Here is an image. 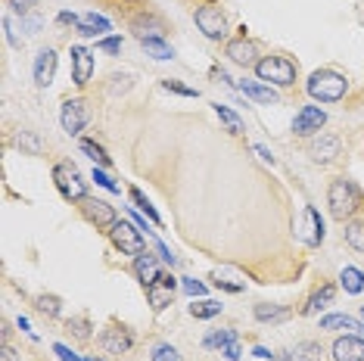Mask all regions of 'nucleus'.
Segmentation results:
<instances>
[{
	"label": "nucleus",
	"mask_w": 364,
	"mask_h": 361,
	"mask_svg": "<svg viewBox=\"0 0 364 361\" xmlns=\"http://www.w3.org/2000/svg\"><path fill=\"white\" fill-rule=\"evenodd\" d=\"M327 206H330V215H333L336 221L352 218L355 212L361 209V190L352 184L349 178H336L327 190Z\"/></svg>",
	"instance_id": "nucleus-1"
},
{
	"label": "nucleus",
	"mask_w": 364,
	"mask_h": 361,
	"mask_svg": "<svg viewBox=\"0 0 364 361\" xmlns=\"http://www.w3.org/2000/svg\"><path fill=\"white\" fill-rule=\"evenodd\" d=\"M346 90H349V81L339 75V72H333V69H321V72H314V75L309 78V94L314 97V100H321V103L343 100Z\"/></svg>",
	"instance_id": "nucleus-2"
},
{
	"label": "nucleus",
	"mask_w": 364,
	"mask_h": 361,
	"mask_svg": "<svg viewBox=\"0 0 364 361\" xmlns=\"http://www.w3.org/2000/svg\"><path fill=\"white\" fill-rule=\"evenodd\" d=\"M255 75L264 85H277V87H289L296 81V65L287 56H262L255 65Z\"/></svg>",
	"instance_id": "nucleus-3"
},
{
	"label": "nucleus",
	"mask_w": 364,
	"mask_h": 361,
	"mask_svg": "<svg viewBox=\"0 0 364 361\" xmlns=\"http://www.w3.org/2000/svg\"><path fill=\"white\" fill-rule=\"evenodd\" d=\"M109 240L112 246L122 252V256H144L146 246H144V237H140L137 225H128V221H115L109 227Z\"/></svg>",
	"instance_id": "nucleus-4"
},
{
	"label": "nucleus",
	"mask_w": 364,
	"mask_h": 361,
	"mask_svg": "<svg viewBox=\"0 0 364 361\" xmlns=\"http://www.w3.org/2000/svg\"><path fill=\"white\" fill-rule=\"evenodd\" d=\"M53 184H56V190H60L69 203L87 200V187H85V180H81L75 166H65V162H60V166L53 168Z\"/></svg>",
	"instance_id": "nucleus-5"
},
{
	"label": "nucleus",
	"mask_w": 364,
	"mask_h": 361,
	"mask_svg": "<svg viewBox=\"0 0 364 361\" xmlns=\"http://www.w3.org/2000/svg\"><path fill=\"white\" fill-rule=\"evenodd\" d=\"M193 19H196V28H200L209 41L228 38V19L218 6H200V10L193 13Z\"/></svg>",
	"instance_id": "nucleus-6"
},
{
	"label": "nucleus",
	"mask_w": 364,
	"mask_h": 361,
	"mask_svg": "<svg viewBox=\"0 0 364 361\" xmlns=\"http://www.w3.org/2000/svg\"><path fill=\"white\" fill-rule=\"evenodd\" d=\"M327 125V112L318 109V106H302L299 116L293 122V131L299 137H311V134H321V128Z\"/></svg>",
	"instance_id": "nucleus-7"
},
{
	"label": "nucleus",
	"mask_w": 364,
	"mask_h": 361,
	"mask_svg": "<svg viewBox=\"0 0 364 361\" xmlns=\"http://www.w3.org/2000/svg\"><path fill=\"white\" fill-rule=\"evenodd\" d=\"M87 119H90V109H87V103L81 100H65L63 103V112H60V122H63V131H69V134H78L81 128L87 125Z\"/></svg>",
	"instance_id": "nucleus-8"
},
{
	"label": "nucleus",
	"mask_w": 364,
	"mask_h": 361,
	"mask_svg": "<svg viewBox=\"0 0 364 361\" xmlns=\"http://www.w3.org/2000/svg\"><path fill=\"white\" fill-rule=\"evenodd\" d=\"M81 215H85L94 227H112L115 221H119V218H115V209L109 206V203L90 200V196H87V200H81Z\"/></svg>",
	"instance_id": "nucleus-9"
},
{
	"label": "nucleus",
	"mask_w": 364,
	"mask_h": 361,
	"mask_svg": "<svg viewBox=\"0 0 364 361\" xmlns=\"http://www.w3.org/2000/svg\"><path fill=\"white\" fill-rule=\"evenodd\" d=\"M175 277L171 274H162L156 284L146 286V299H150V308L153 311H162V308H168L171 306V299H175Z\"/></svg>",
	"instance_id": "nucleus-10"
},
{
	"label": "nucleus",
	"mask_w": 364,
	"mask_h": 361,
	"mask_svg": "<svg viewBox=\"0 0 364 361\" xmlns=\"http://www.w3.org/2000/svg\"><path fill=\"white\" fill-rule=\"evenodd\" d=\"M228 56L237 65H243V69H250V65H259V47H255V41H250L246 35L230 41V44H228Z\"/></svg>",
	"instance_id": "nucleus-11"
},
{
	"label": "nucleus",
	"mask_w": 364,
	"mask_h": 361,
	"mask_svg": "<svg viewBox=\"0 0 364 361\" xmlns=\"http://www.w3.org/2000/svg\"><path fill=\"white\" fill-rule=\"evenodd\" d=\"M296 234H299L309 246H318L321 240H324V221H321V215H318V209L314 206L305 209L302 225H296Z\"/></svg>",
	"instance_id": "nucleus-12"
},
{
	"label": "nucleus",
	"mask_w": 364,
	"mask_h": 361,
	"mask_svg": "<svg viewBox=\"0 0 364 361\" xmlns=\"http://www.w3.org/2000/svg\"><path fill=\"white\" fill-rule=\"evenodd\" d=\"M90 72H94V53H90L87 47L75 44L72 47V81H75L78 87H85L90 81Z\"/></svg>",
	"instance_id": "nucleus-13"
},
{
	"label": "nucleus",
	"mask_w": 364,
	"mask_h": 361,
	"mask_svg": "<svg viewBox=\"0 0 364 361\" xmlns=\"http://www.w3.org/2000/svg\"><path fill=\"white\" fill-rule=\"evenodd\" d=\"M311 159L314 162H321V166H327V162H333L336 156H339V150H343V141H339L336 134H318L311 141Z\"/></svg>",
	"instance_id": "nucleus-14"
},
{
	"label": "nucleus",
	"mask_w": 364,
	"mask_h": 361,
	"mask_svg": "<svg viewBox=\"0 0 364 361\" xmlns=\"http://www.w3.org/2000/svg\"><path fill=\"white\" fill-rule=\"evenodd\" d=\"M131 333L125 330V327H109V330L100 333V346L109 352V355H125V352L131 349Z\"/></svg>",
	"instance_id": "nucleus-15"
},
{
	"label": "nucleus",
	"mask_w": 364,
	"mask_h": 361,
	"mask_svg": "<svg viewBox=\"0 0 364 361\" xmlns=\"http://www.w3.org/2000/svg\"><path fill=\"white\" fill-rule=\"evenodd\" d=\"M333 361H364L361 336H339L333 343Z\"/></svg>",
	"instance_id": "nucleus-16"
},
{
	"label": "nucleus",
	"mask_w": 364,
	"mask_h": 361,
	"mask_svg": "<svg viewBox=\"0 0 364 361\" xmlns=\"http://www.w3.org/2000/svg\"><path fill=\"white\" fill-rule=\"evenodd\" d=\"M56 75V50H41L38 53V60H35V81H38V87H50V81Z\"/></svg>",
	"instance_id": "nucleus-17"
},
{
	"label": "nucleus",
	"mask_w": 364,
	"mask_h": 361,
	"mask_svg": "<svg viewBox=\"0 0 364 361\" xmlns=\"http://www.w3.org/2000/svg\"><path fill=\"white\" fill-rule=\"evenodd\" d=\"M134 274H137V281L144 284V290H146V286L156 284V281L162 277L159 262H156L153 256H146V252H144V256H137V259H134Z\"/></svg>",
	"instance_id": "nucleus-18"
},
{
	"label": "nucleus",
	"mask_w": 364,
	"mask_h": 361,
	"mask_svg": "<svg viewBox=\"0 0 364 361\" xmlns=\"http://www.w3.org/2000/svg\"><path fill=\"white\" fill-rule=\"evenodd\" d=\"M131 28H134V35L140 41H150V38H162L165 35V22L156 19V16H137V19L131 22Z\"/></svg>",
	"instance_id": "nucleus-19"
},
{
	"label": "nucleus",
	"mask_w": 364,
	"mask_h": 361,
	"mask_svg": "<svg viewBox=\"0 0 364 361\" xmlns=\"http://www.w3.org/2000/svg\"><path fill=\"white\" fill-rule=\"evenodd\" d=\"M100 31H109V22H106L103 16H97V13L81 16V22H78V35H85V38H97Z\"/></svg>",
	"instance_id": "nucleus-20"
},
{
	"label": "nucleus",
	"mask_w": 364,
	"mask_h": 361,
	"mask_svg": "<svg viewBox=\"0 0 364 361\" xmlns=\"http://www.w3.org/2000/svg\"><path fill=\"white\" fill-rule=\"evenodd\" d=\"M240 90H243L246 97H252L255 103H277L274 90L264 87V85H255V81H240Z\"/></svg>",
	"instance_id": "nucleus-21"
},
{
	"label": "nucleus",
	"mask_w": 364,
	"mask_h": 361,
	"mask_svg": "<svg viewBox=\"0 0 364 361\" xmlns=\"http://www.w3.org/2000/svg\"><path fill=\"white\" fill-rule=\"evenodd\" d=\"M352 330V333H361L364 327L355 321V318H349V315H327L324 321H321V330Z\"/></svg>",
	"instance_id": "nucleus-22"
},
{
	"label": "nucleus",
	"mask_w": 364,
	"mask_h": 361,
	"mask_svg": "<svg viewBox=\"0 0 364 361\" xmlns=\"http://www.w3.org/2000/svg\"><path fill=\"white\" fill-rule=\"evenodd\" d=\"M330 302H333V286H330V284H324V286H321V290L314 293V296H311V299H309V302H305V306H302V315H314V311L327 308Z\"/></svg>",
	"instance_id": "nucleus-23"
},
{
	"label": "nucleus",
	"mask_w": 364,
	"mask_h": 361,
	"mask_svg": "<svg viewBox=\"0 0 364 361\" xmlns=\"http://www.w3.org/2000/svg\"><path fill=\"white\" fill-rule=\"evenodd\" d=\"M343 234H346V243H349L355 252H364V221H349Z\"/></svg>",
	"instance_id": "nucleus-24"
},
{
	"label": "nucleus",
	"mask_w": 364,
	"mask_h": 361,
	"mask_svg": "<svg viewBox=\"0 0 364 361\" xmlns=\"http://www.w3.org/2000/svg\"><path fill=\"white\" fill-rule=\"evenodd\" d=\"M339 281H343V290L346 293H361L364 290V274H361L358 268H343Z\"/></svg>",
	"instance_id": "nucleus-25"
},
{
	"label": "nucleus",
	"mask_w": 364,
	"mask_h": 361,
	"mask_svg": "<svg viewBox=\"0 0 364 361\" xmlns=\"http://www.w3.org/2000/svg\"><path fill=\"white\" fill-rule=\"evenodd\" d=\"M215 112H218V119L228 125L230 134H243V122H240V116H237L234 109H228V106H221V103H218V106H215Z\"/></svg>",
	"instance_id": "nucleus-26"
},
{
	"label": "nucleus",
	"mask_w": 364,
	"mask_h": 361,
	"mask_svg": "<svg viewBox=\"0 0 364 361\" xmlns=\"http://www.w3.org/2000/svg\"><path fill=\"white\" fill-rule=\"evenodd\" d=\"M190 315L193 318H215V315H221V302H215V299L193 302V306H190Z\"/></svg>",
	"instance_id": "nucleus-27"
},
{
	"label": "nucleus",
	"mask_w": 364,
	"mask_h": 361,
	"mask_svg": "<svg viewBox=\"0 0 364 361\" xmlns=\"http://www.w3.org/2000/svg\"><path fill=\"white\" fill-rule=\"evenodd\" d=\"M16 146H19V150H26V153H31V156H41V153H44V144H41L38 137L31 134V131H22V134L16 137Z\"/></svg>",
	"instance_id": "nucleus-28"
},
{
	"label": "nucleus",
	"mask_w": 364,
	"mask_h": 361,
	"mask_svg": "<svg viewBox=\"0 0 364 361\" xmlns=\"http://www.w3.org/2000/svg\"><path fill=\"white\" fill-rule=\"evenodd\" d=\"M255 318H259V321H284V318H289V308H280V306H255Z\"/></svg>",
	"instance_id": "nucleus-29"
},
{
	"label": "nucleus",
	"mask_w": 364,
	"mask_h": 361,
	"mask_svg": "<svg viewBox=\"0 0 364 361\" xmlns=\"http://www.w3.org/2000/svg\"><path fill=\"white\" fill-rule=\"evenodd\" d=\"M293 361H321V346L318 343H299L293 352Z\"/></svg>",
	"instance_id": "nucleus-30"
},
{
	"label": "nucleus",
	"mask_w": 364,
	"mask_h": 361,
	"mask_svg": "<svg viewBox=\"0 0 364 361\" xmlns=\"http://www.w3.org/2000/svg\"><path fill=\"white\" fill-rule=\"evenodd\" d=\"M140 44L146 47V53H150L153 60H171V56H175V53L168 50V47L162 44V38H150V41H140Z\"/></svg>",
	"instance_id": "nucleus-31"
},
{
	"label": "nucleus",
	"mask_w": 364,
	"mask_h": 361,
	"mask_svg": "<svg viewBox=\"0 0 364 361\" xmlns=\"http://www.w3.org/2000/svg\"><path fill=\"white\" fill-rule=\"evenodd\" d=\"M234 340H237V330H215V333L205 336V346L209 349H225L228 343H234Z\"/></svg>",
	"instance_id": "nucleus-32"
},
{
	"label": "nucleus",
	"mask_w": 364,
	"mask_h": 361,
	"mask_svg": "<svg viewBox=\"0 0 364 361\" xmlns=\"http://www.w3.org/2000/svg\"><path fill=\"white\" fill-rule=\"evenodd\" d=\"M131 200H134V203H137V209H140V212H144V215H146V218H150V221H153V225H159V212H156V209L150 206V200H146V196H144V193H140V190H131Z\"/></svg>",
	"instance_id": "nucleus-33"
},
{
	"label": "nucleus",
	"mask_w": 364,
	"mask_h": 361,
	"mask_svg": "<svg viewBox=\"0 0 364 361\" xmlns=\"http://www.w3.org/2000/svg\"><path fill=\"white\" fill-rule=\"evenodd\" d=\"M81 150H85V153L90 156V159L97 162V166H109V156H106V153H103V150H100V146H97V144H90V141H81Z\"/></svg>",
	"instance_id": "nucleus-34"
},
{
	"label": "nucleus",
	"mask_w": 364,
	"mask_h": 361,
	"mask_svg": "<svg viewBox=\"0 0 364 361\" xmlns=\"http://www.w3.org/2000/svg\"><path fill=\"white\" fill-rule=\"evenodd\" d=\"M38 308H41V315L56 318V315H60V299H56V296H38Z\"/></svg>",
	"instance_id": "nucleus-35"
},
{
	"label": "nucleus",
	"mask_w": 364,
	"mask_h": 361,
	"mask_svg": "<svg viewBox=\"0 0 364 361\" xmlns=\"http://www.w3.org/2000/svg\"><path fill=\"white\" fill-rule=\"evenodd\" d=\"M153 361H181V358H178V349H175V346H168V343H162V346H156V352H153Z\"/></svg>",
	"instance_id": "nucleus-36"
},
{
	"label": "nucleus",
	"mask_w": 364,
	"mask_h": 361,
	"mask_svg": "<svg viewBox=\"0 0 364 361\" xmlns=\"http://www.w3.org/2000/svg\"><path fill=\"white\" fill-rule=\"evenodd\" d=\"M94 180H97V184H100V187H106V190H109V193H122V187L115 184L112 178H106L103 171H97V168H94Z\"/></svg>",
	"instance_id": "nucleus-37"
},
{
	"label": "nucleus",
	"mask_w": 364,
	"mask_h": 361,
	"mask_svg": "<svg viewBox=\"0 0 364 361\" xmlns=\"http://www.w3.org/2000/svg\"><path fill=\"white\" fill-rule=\"evenodd\" d=\"M69 330H75V336L87 340V336H90V324L85 321V318H75V321H69Z\"/></svg>",
	"instance_id": "nucleus-38"
},
{
	"label": "nucleus",
	"mask_w": 364,
	"mask_h": 361,
	"mask_svg": "<svg viewBox=\"0 0 364 361\" xmlns=\"http://www.w3.org/2000/svg\"><path fill=\"white\" fill-rule=\"evenodd\" d=\"M162 87L165 90H175V94H181V97H196V90L193 87H184V85H178V81H162Z\"/></svg>",
	"instance_id": "nucleus-39"
},
{
	"label": "nucleus",
	"mask_w": 364,
	"mask_h": 361,
	"mask_svg": "<svg viewBox=\"0 0 364 361\" xmlns=\"http://www.w3.org/2000/svg\"><path fill=\"white\" fill-rule=\"evenodd\" d=\"M100 50H106V53H122V41L119 38H106V41H100Z\"/></svg>",
	"instance_id": "nucleus-40"
},
{
	"label": "nucleus",
	"mask_w": 364,
	"mask_h": 361,
	"mask_svg": "<svg viewBox=\"0 0 364 361\" xmlns=\"http://www.w3.org/2000/svg\"><path fill=\"white\" fill-rule=\"evenodd\" d=\"M184 290L190 293V296H205V286L200 281H190V277H184Z\"/></svg>",
	"instance_id": "nucleus-41"
},
{
	"label": "nucleus",
	"mask_w": 364,
	"mask_h": 361,
	"mask_svg": "<svg viewBox=\"0 0 364 361\" xmlns=\"http://www.w3.org/2000/svg\"><path fill=\"white\" fill-rule=\"evenodd\" d=\"M53 352H56V355H60V361H81V358L75 355V352H72L69 346H63V343H56Z\"/></svg>",
	"instance_id": "nucleus-42"
},
{
	"label": "nucleus",
	"mask_w": 364,
	"mask_h": 361,
	"mask_svg": "<svg viewBox=\"0 0 364 361\" xmlns=\"http://www.w3.org/2000/svg\"><path fill=\"white\" fill-rule=\"evenodd\" d=\"M221 355H225L228 361H237V358H240V343H237V340H234V343H228V346L221 349Z\"/></svg>",
	"instance_id": "nucleus-43"
},
{
	"label": "nucleus",
	"mask_w": 364,
	"mask_h": 361,
	"mask_svg": "<svg viewBox=\"0 0 364 361\" xmlns=\"http://www.w3.org/2000/svg\"><path fill=\"white\" fill-rule=\"evenodd\" d=\"M156 252H159V256L168 262V265H175V256H171V249H168V246H165L162 240H156Z\"/></svg>",
	"instance_id": "nucleus-44"
},
{
	"label": "nucleus",
	"mask_w": 364,
	"mask_h": 361,
	"mask_svg": "<svg viewBox=\"0 0 364 361\" xmlns=\"http://www.w3.org/2000/svg\"><path fill=\"white\" fill-rule=\"evenodd\" d=\"M0 355H4L0 361H16V349H13V346H6V343H4V349H0Z\"/></svg>",
	"instance_id": "nucleus-45"
},
{
	"label": "nucleus",
	"mask_w": 364,
	"mask_h": 361,
	"mask_svg": "<svg viewBox=\"0 0 364 361\" xmlns=\"http://www.w3.org/2000/svg\"><path fill=\"white\" fill-rule=\"evenodd\" d=\"M13 6L19 13H26V10H31V6H35V0H13Z\"/></svg>",
	"instance_id": "nucleus-46"
},
{
	"label": "nucleus",
	"mask_w": 364,
	"mask_h": 361,
	"mask_svg": "<svg viewBox=\"0 0 364 361\" xmlns=\"http://www.w3.org/2000/svg\"><path fill=\"white\" fill-rule=\"evenodd\" d=\"M60 22H65V26H69V22H72V26H78L81 19H78L75 13H60Z\"/></svg>",
	"instance_id": "nucleus-47"
},
{
	"label": "nucleus",
	"mask_w": 364,
	"mask_h": 361,
	"mask_svg": "<svg viewBox=\"0 0 364 361\" xmlns=\"http://www.w3.org/2000/svg\"><path fill=\"white\" fill-rule=\"evenodd\" d=\"M255 153H259L264 162H274V156H271V150H268V146H262V144H259V146H255Z\"/></svg>",
	"instance_id": "nucleus-48"
},
{
	"label": "nucleus",
	"mask_w": 364,
	"mask_h": 361,
	"mask_svg": "<svg viewBox=\"0 0 364 361\" xmlns=\"http://www.w3.org/2000/svg\"><path fill=\"white\" fill-rule=\"evenodd\" d=\"M252 355H259V358H271V352L264 349V346H255V349H252Z\"/></svg>",
	"instance_id": "nucleus-49"
},
{
	"label": "nucleus",
	"mask_w": 364,
	"mask_h": 361,
	"mask_svg": "<svg viewBox=\"0 0 364 361\" xmlns=\"http://www.w3.org/2000/svg\"><path fill=\"white\" fill-rule=\"evenodd\" d=\"M131 218H134V225L140 227V231H146V221H144V218H140V215H134V212H131Z\"/></svg>",
	"instance_id": "nucleus-50"
},
{
	"label": "nucleus",
	"mask_w": 364,
	"mask_h": 361,
	"mask_svg": "<svg viewBox=\"0 0 364 361\" xmlns=\"http://www.w3.org/2000/svg\"><path fill=\"white\" fill-rule=\"evenodd\" d=\"M87 361H100V358H87Z\"/></svg>",
	"instance_id": "nucleus-51"
},
{
	"label": "nucleus",
	"mask_w": 364,
	"mask_h": 361,
	"mask_svg": "<svg viewBox=\"0 0 364 361\" xmlns=\"http://www.w3.org/2000/svg\"><path fill=\"white\" fill-rule=\"evenodd\" d=\"M361 318H364V308H361Z\"/></svg>",
	"instance_id": "nucleus-52"
}]
</instances>
